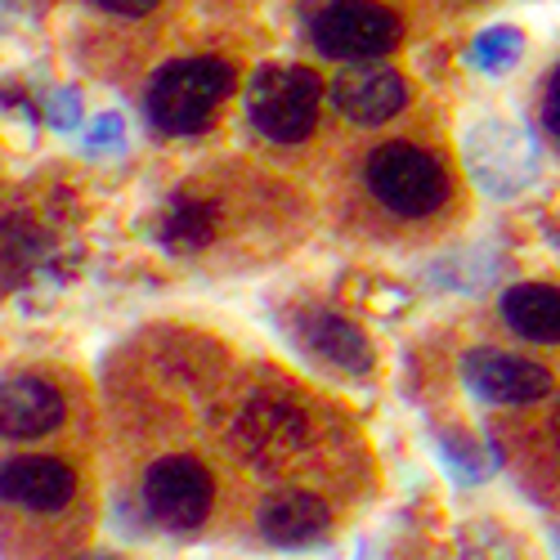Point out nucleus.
Segmentation results:
<instances>
[{"instance_id":"nucleus-5","label":"nucleus","mask_w":560,"mask_h":560,"mask_svg":"<svg viewBox=\"0 0 560 560\" xmlns=\"http://www.w3.org/2000/svg\"><path fill=\"white\" fill-rule=\"evenodd\" d=\"M466 162L493 198H511L538 175V144L516 126L489 121L466 135Z\"/></svg>"},{"instance_id":"nucleus-7","label":"nucleus","mask_w":560,"mask_h":560,"mask_svg":"<svg viewBox=\"0 0 560 560\" xmlns=\"http://www.w3.org/2000/svg\"><path fill=\"white\" fill-rule=\"evenodd\" d=\"M462 382L485 404H534L551 390L547 368L506 350H471L462 354Z\"/></svg>"},{"instance_id":"nucleus-1","label":"nucleus","mask_w":560,"mask_h":560,"mask_svg":"<svg viewBox=\"0 0 560 560\" xmlns=\"http://www.w3.org/2000/svg\"><path fill=\"white\" fill-rule=\"evenodd\" d=\"M233 90V68L224 59H179L158 72L149 90V117L166 135H198L211 126L215 108Z\"/></svg>"},{"instance_id":"nucleus-11","label":"nucleus","mask_w":560,"mask_h":560,"mask_svg":"<svg viewBox=\"0 0 560 560\" xmlns=\"http://www.w3.org/2000/svg\"><path fill=\"white\" fill-rule=\"evenodd\" d=\"M328 525H332L328 506L310 493H273L260 506V534L273 547H314L328 534Z\"/></svg>"},{"instance_id":"nucleus-17","label":"nucleus","mask_w":560,"mask_h":560,"mask_svg":"<svg viewBox=\"0 0 560 560\" xmlns=\"http://www.w3.org/2000/svg\"><path fill=\"white\" fill-rule=\"evenodd\" d=\"M462 560H516V551H511V542H498V534H485V542L466 547Z\"/></svg>"},{"instance_id":"nucleus-10","label":"nucleus","mask_w":560,"mask_h":560,"mask_svg":"<svg viewBox=\"0 0 560 560\" xmlns=\"http://www.w3.org/2000/svg\"><path fill=\"white\" fill-rule=\"evenodd\" d=\"M77 480L55 457H10L0 466V498L32 506V511H59L68 506Z\"/></svg>"},{"instance_id":"nucleus-21","label":"nucleus","mask_w":560,"mask_h":560,"mask_svg":"<svg viewBox=\"0 0 560 560\" xmlns=\"http://www.w3.org/2000/svg\"><path fill=\"white\" fill-rule=\"evenodd\" d=\"M551 542H556V560H560V529H551Z\"/></svg>"},{"instance_id":"nucleus-20","label":"nucleus","mask_w":560,"mask_h":560,"mask_svg":"<svg viewBox=\"0 0 560 560\" xmlns=\"http://www.w3.org/2000/svg\"><path fill=\"white\" fill-rule=\"evenodd\" d=\"M542 117H547V130L560 139V68H556V77H551V85H547V104H542Z\"/></svg>"},{"instance_id":"nucleus-3","label":"nucleus","mask_w":560,"mask_h":560,"mask_svg":"<svg viewBox=\"0 0 560 560\" xmlns=\"http://www.w3.org/2000/svg\"><path fill=\"white\" fill-rule=\"evenodd\" d=\"M368 189L395 215H431L448 198V175L422 149L386 144L368 158Z\"/></svg>"},{"instance_id":"nucleus-18","label":"nucleus","mask_w":560,"mask_h":560,"mask_svg":"<svg viewBox=\"0 0 560 560\" xmlns=\"http://www.w3.org/2000/svg\"><path fill=\"white\" fill-rule=\"evenodd\" d=\"M100 10H108V14H121V19H139V14H149V10H158L162 0H95Z\"/></svg>"},{"instance_id":"nucleus-19","label":"nucleus","mask_w":560,"mask_h":560,"mask_svg":"<svg viewBox=\"0 0 560 560\" xmlns=\"http://www.w3.org/2000/svg\"><path fill=\"white\" fill-rule=\"evenodd\" d=\"M90 144H95V149H117V144H121V117H117V113L100 117L95 135H90Z\"/></svg>"},{"instance_id":"nucleus-8","label":"nucleus","mask_w":560,"mask_h":560,"mask_svg":"<svg viewBox=\"0 0 560 560\" xmlns=\"http://www.w3.org/2000/svg\"><path fill=\"white\" fill-rule=\"evenodd\" d=\"M332 100H337V108H341L350 121H359V126H382V121H390V117L404 108L408 90H404V77L390 72V68H382V63H354V68H346V72L337 77Z\"/></svg>"},{"instance_id":"nucleus-15","label":"nucleus","mask_w":560,"mask_h":560,"mask_svg":"<svg viewBox=\"0 0 560 560\" xmlns=\"http://www.w3.org/2000/svg\"><path fill=\"white\" fill-rule=\"evenodd\" d=\"M521 50H525V36H521L516 27H489V32H480L476 45H471V63H476L480 72L502 77L506 68L521 63Z\"/></svg>"},{"instance_id":"nucleus-13","label":"nucleus","mask_w":560,"mask_h":560,"mask_svg":"<svg viewBox=\"0 0 560 560\" xmlns=\"http://www.w3.org/2000/svg\"><path fill=\"white\" fill-rule=\"evenodd\" d=\"M502 318L511 323V332H521L525 341L556 346L560 341V288L551 283H521L502 296Z\"/></svg>"},{"instance_id":"nucleus-4","label":"nucleus","mask_w":560,"mask_h":560,"mask_svg":"<svg viewBox=\"0 0 560 560\" xmlns=\"http://www.w3.org/2000/svg\"><path fill=\"white\" fill-rule=\"evenodd\" d=\"M314 45L328 59L368 63L399 45V19L372 0H337L314 19Z\"/></svg>"},{"instance_id":"nucleus-2","label":"nucleus","mask_w":560,"mask_h":560,"mask_svg":"<svg viewBox=\"0 0 560 560\" xmlns=\"http://www.w3.org/2000/svg\"><path fill=\"white\" fill-rule=\"evenodd\" d=\"M323 85L310 68H260L247 85V113L273 144H301L318 121Z\"/></svg>"},{"instance_id":"nucleus-23","label":"nucleus","mask_w":560,"mask_h":560,"mask_svg":"<svg viewBox=\"0 0 560 560\" xmlns=\"http://www.w3.org/2000/svg\"><path fill=\"white\" fill-rule=\"evenodd\" d=\"M551 427H556V440H560V412H556V422H551Z\"/></svg>"},{"instance_id":"nucleus-9","label":"nucleus","mask_w":560,"mask_h":560,"mask_svg":"<svg viewBox=\"0 0 560 560\" xmlns=\"http://www.w3.org/2000/svg\"><path fill=\"white\" fill-rule=\"evenodd\" d=\"M63 422V399L40 377H10L0 382V435L5 440H36Z\"/></svg>"},{"instance_id":"nucleus-6","label":"nucleus","mask_w":560,"mask_h":560,"mask_svg":"<svg viewBox=\"0 0 560 560\" xmlns=\"http://www.w3.org/2000/svg\"><path fill=\"white\" fill-rule=\"evenodd\" d=\"M144 502L171 529H194L211 511V476L194 457H162L144 476Z\"/></svg>"},{"instance_id":"nucleus-14","label":"nucleus","mask_w":560,"mask_h":560,"mask_svg":"<svg viewBox=\"0 0 560 560\" xmlns=\"http://www.w3.org/2000/svg\"><path fill=\"white\" fill-rule=\"evenodd\" d=\"M211 233H215V207L194 198H179L162 220V243L171 252H198L211 243Z\"/></svg>"},{"instance_id":"nucleus-12","label":"nucleus","mask_w":560,"mask_h":560,"mask_svg":"<svg viewBox=\"0 0 560 560\" xmlns=\"http://www.w3.org/2000/svg\"><path fill=\"white\" fill-rule=\"evenodd\" d=\"M301 341L323 359V363H332L341 372H350V377H359V372L372 368V350H368V337L354 328L350 318L332 314V310H310L301 318Z\"/></svg>"},{"instance_id":"nucleus-22","label":"nucleus","mask_w":560,"mask_h":560,"mask_svg":"<svg viewBox=\"0 0 560 560\" xmlns=\"http://www.w3.org/2000/svg\"><path fill=\"white\" fill-rule=\"evenodd\" d=\"M85 560H117V556H104V551H100V556H85Z\"/></svg>"},{"instance_id":"nucleus-16","label":"nucleus","mask_w":560,"mask_h":560,"mask_svg":"<svg viewBox=\"0 0 560 560\" xmlns=\"http://www.w3.org/2000/svg\"><path fill=\"white\" fill-rule=\"evenodd\" d=\"M50 121L59 130H72L81 121V100H77V90H55L50 95Z\"/></svg>"}]
</instances>
